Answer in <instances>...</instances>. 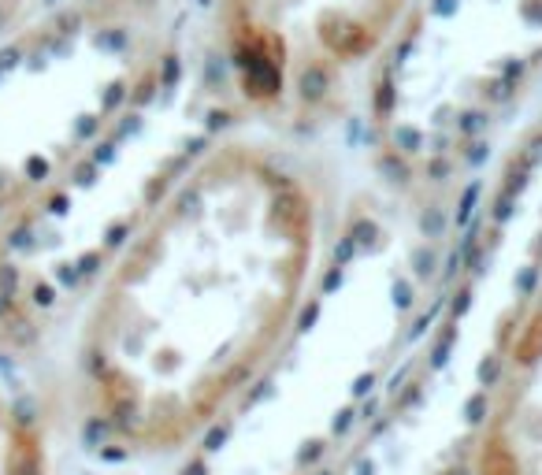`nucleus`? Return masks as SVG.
Masks as SVG:
<instances>
[{
  "mask_svg": "<svg viewBox=\"0 0 542 475\" xmlns=\"http://www.w3.org/2000/svg\"><path fill=\"white\" fill-rule=\"evenodd\" d=\"M327 249V190L293 149L234 134L183 160L78 305L86 431L134 461L197 446L298 331Z\"/></svg>",
  "mask_w": 542,
  "mask_h": 475,
  "instance_id": "1",
  "label": "nucleus"
},
{
  "mask_svg": "<svg viewBox=\"0 0 542 475\" xmlns=\"http://www.w3.org/2000/svg\"><path fill=\"white\" fill-rule=\"evenodd\" d=\"M420 0H216L234 86L260 111H308L353 86Z\"/></svg>",
  "mask_w": 542,
  "mask_h": 475,
  "instance_id": "2",
  "label": "nucleus"
},
{
  "mask_svg": "<svg viewBox=\"0 0 542 475\" xmlns=\"http://www.w3.org/2000/svg\"><path fill=\"white\" fill-rule=\"evenodd\" d=\"M82 26H19L0 38V223L86 149L97 82Z\"/></svg>",
  "mask_w": 542,
  "mask_h": 475,
  "instance_id": "3",
  "label": "nucleus"
},
{
  "mask_svg": "<svg viewBox=\"0 0 542 475\" xmlns=\"http://www.w3.org/2000/svg\"><path fill=\"white\" fill-rule=\"evenodd\" d=\"M475 475H542V275L490 383Z\"/></svg>",
  "mask_w": 542,
  "mask_h": 475,
  "instance_id": "4",
  "label": "nucleus"
},
{
  "mask_svg": "<svg viewBox=\"0 0 542 475\" xmlns=\"http://www.w3.org/2000/svg\"><path fill=\"white\" fill-rule=\"evenodd\" d=\"M0 475H53V449L41 420L0 394Z\"/></svg>",
  "mask_w": 542,
  "mask_h": 475,
  "instance_id": "5",
  "label": "nucleus"
},
{
  "mask_svg": "<svg viewBox=\"0 0 542 475\" xmlns=\"http://www.w3.org/2000/svg\"><path fill=\"white\" fill-rule=\"evenodd\" d=\"M26 4H30V0H0V38H8L11 30L23 26Z\"/></svg>",
  "mask_w": 542,
  "mask_h": 475,
  "instance_id": "6",
  "label": "nucleus"
},
{
  "mask_svg": "<svg viewBox=\"0 0 542 475\" xmlns=\"http://www.w3.org/2000/svg\"><path fill=\"white\" fill-rule=\"evenodd\" d=\"M141 4H149V0H93V11L97 15H126Z\"/></svg>",
  "mask_w": 542,
  "mask_h": 475,
  "instance_id": "7",
  "label": "nucleus"
}]
</instances>
